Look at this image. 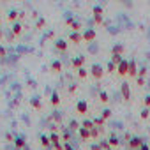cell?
Listing matches in <instances>:
<instances>
[{
  "instance_id": "obj_3",
  "label": "cell",
  "mask_w": 150,
  "mask_h": 150,
  "mask_svg": "<svg viewBox=\"0 0 150 150\" xmlns=\"http://www.w3.org/2000/svg\"><path fill=\"white\" fill-rule=\"evenodd\" d=\"M92 14H94V21L97 25H101L103 23V7L101 6H94L92 7Z\"/></svg>"
},
{
  "instance_id": "obj_35",
  "label": "cell",
  "mask_w": 150,
  "mask_h": 150,
  "mask_svg": "<svg viewBox=\"0 0 150 150\" xmlns=\"http://www.w3.org/2000/svg\"><path fill=\"white\" fill-rule=\"evenodd\" d=\"M99 146H101L103 150H108V148H111V146H110V143H108V139H106V141H101V143H99Z\"/></svg>"
},
{
  "instance_id": "obj_39",
  "label": "cell",
  "mask_w": 150,
  "mask_h": 150,
  "mask_svg": "<svg viewBox=\"0 0 150 150\" xmlns=\"http://www.w3.org/2000/svg\"><path fill=\"white\" fill-rule=\"evenodd\" d=\"M138 76H139V78H145V76H146V69H141V71L138 72Z\"/></svg>"
},
{
  "instance_id": "obj_18",
  "label": "cell",
  "mask_w": 150,
  "mask_h": 150,
  "mask_svg": "<svg viewBox=\"0 0 150 150\" xmlns=\"http://www.w3.org/2000/svg\"><path fill=\"white\" fill-rule=\"evenodd\" d=\"M81 127H83V129H88V131H92L96 125H94V120H88V118H85V120L81 122Z\"/></svg>"
},
{
  "instance_id": "obj_22",
  "label": "cell",
  "mask_w": 150,
  "mask_h": 150,
  "mask_svg": "<svg viewBox=\"0 0 150 150\" xmlns=\"http://www.w3.org/2000/svg\"><path fill=\"white\" fill-rule=\"evenodd\" d=\"M99 101L106 104V103L110 101V96H108V92H104V90H101V92H99Z\"/></svg>"
},
{
  "instance_id": "obj_43",
  "label": "cell",
  "mask_w": 150,
  "mask_h": 150,
  "mask_svg": "<svg viewBox=\"0 0 150 150\" xmlns=\"http://www.w3.org/2000/svg\"><path fill=\"white\" fill-rule=\"evenodd\" d=\"M76 88H78V87H76V85H72V87H71V88H69V94H72V92H74V90H76Z\"/></svg>"
},
{
  "instance_id": "obj_12",
  "label": "cell",
  "mask_w": 150,
  "mask_h": 150,
  "mask_svg": "<svg viewBox=\"0 0 150 150\" xmlns=\"http://www.w3.org/2000/svg\"><path fill=\"white\" fill-rule=\"evenodd\" d=\"M67 41H64V39H58V41H55V48L58 50V51H65L67 50Z\"/></svg>"
},
{
  "instance_id": "obj_8",
  "label": "cell",
  "mask_w": 150,
  "mask_h": 150,
  "mask_svg": "<svg viewBox=\"0 0 150 150\" xmlns=\"http://www.w3.org/2000/svg\"><path fill=\"white\" fill-rule=\"evenodd\" d=\"M83 64H85V57H83V55H80V57H76V58H72V62H71V65H72L74 69H81Z\"/></svg>"
},
{
  "instance_id": "obj_17",
  "label": "cell",
  "mask_w": 150,
  "mask_h": 150,
  "mask_svg": "<svg viewBox=\"0 0 150 150\" xmlns=\"http://www.w3.org/2000/svg\"><path fill=\"white\" fill-rule=\"evenodd\" d=\"M51 71L53 72H60L62 71V62L60 60H53L51 62Z\"/></svg>"
},
{
  "instance_id": "obj_15",
  "label": "cell",
  "mask_w": 150,
  "mask_h": 150,
  "mask_svg": "<svg viewBox=\"0 0 150 150\" xmlns=\"http://www.w3.org/2000/svg\"><path fill=\"white\" fill-rule=\"evenodd\" d=\"M50 103L53 104V106H58L60 104V96H58V92L55 90V92H51V99H50Z\"/></svg>"
},
{
  "instance_id": "obj_25",
  "label": "cell",
  "mask_w": 150,
  "mask_h": 150,
  "mask_svg": "<svg viewBox=\"0 0 150 150\" xmlns=\"http://www.w3.org/2000/svg\"><path fill=\"white\" fill-rule=\"evenodd\" d=\"M7 18H9V21H16V20H18V18H20V13H18V11H14V9H13V11H11V13H9V14H7Z\"/></svg>"
},
{
  "instance_id": "obj_28",
  "label": "cell",
  "mask_w": 150,
  "mask_h": 150,
  "mask_svg": "<svg viewBox=\"0 0 150 150\" xmlns=\"http://www.w3.org/2000/svg\"><path fill=\"white\" fill-rule=\"evenodd\" d=\"M139 117H141V120H146V118L150 117V108H145V110L139 113Z\"/></svg>"
},
{
  "instance_id": "obj_2",
  "label": "cell",
  "mask_w": 150,
  "mask_h": 150,
  "mask_svg": "<svg viewBox=\"0 0 150 150\" xmlns=\"http://www.w3.org/2000/svg\"><path fill=\"white\" fill-rule=\"evenodd\" d=\"M90 74H92V78H94V80H101V78L104 76V71H103V67H101L99 64H92V67H90Z\"/></svg>"
},
{
  "instance_id": "obj_10",
  "label": "cell",
  "mask_w": 150,
  "mask_h": 150,
  "mask_svg": "<svg viewBox=\"0 0 150 150\" xmlns=\"http://www.w3.org/2000/svg\"><path fill=\"white\" fill-rule=\"evenodd\" d=\"M11 32H13V35H14V37H18V35L23 32V25H21V23H18V21H16V23H13Z\"/></svg>"
},
{
  "instance_id": "obj_9",
  "label": "cell",
  "mask_w": 150,
  "mask_h": 150,
  "mask_svg": "<svg viewBox=\"0 0 150 150\" xmlns=\"http://www.w3.org/2000/svg\"><path fill=\"white\" fill-rule=\"evenodd\" d=\"M69 41L74 42V44H80V42L83 41V35H81L80 32H71V34H69Z\"/></svg>"
},
{
  "instance_id": "obj_4",
  "label": "cell",
  "mask_w": 150,
  "mask_h": 150,
  "mask_svg": "<svg viewBox=\"0 0 150 150\" xmlns=\"http://www.w3.org/2000/svg\"><path fill=\"white\" fill-rule=\"evenodd\" d=\"M76 113H80V115H87L88 113V103L85 99H80L76 103Z\"/></svg>"
},
{
  "instance_id": "obj_6",
  "label": "cell",
  "mask_w": 150,
  "mask_h": 150,
  "mask_svg": "<svg viewBox=\"0 0 150 150\" xmlns=\"http://www.w3.org/2000/svg\"><path fill=\"white\" fill-rule=\"evenodd\" d=\"M141 145H143V139H141L139 136H132V138L129 139V146H131L132 150H139Z\"/></svg>"
},
{
  "instance_id": "obj_21",
  "label": "cell",
  "mask_w": 150,
  "mask_h": 150,
  "mask_svg": "<svg viewBox=\"0 0 150 150\" xmlns=\"http://www.w3.org/2000/svg\"><path fill=\"white\" fill-rule=\"evenodd\" d=\"M80 129H81V125L76 120H71L69 122V131H80Z\"/></svg>"
},
{
  "instance_id": "obj_20",
  "label": "cell",
  "mask_w": 150,
  "mask_h": 150,
  "mask_svg": "<svg viewBox=\"0 0 150 150\" xmlns=\"http://www.w3.org/2000/svg\"><path fill=\"white\" fill-rule=\"evenodd\" d=\"M108 143H110V146L113 148V146H118V145H120V139H118L117 136H110V138H108Z\"/></svg>"
},
{
  "instance_id": "obj_33",
  "label": "cell",
  "mask_w": 150,
  "mask_h": 150,
  "mask_svg": "<svg viewBox=\"0 0 150 150\" xmlns=\"http://www.w3.org/2000/svg\"><path fill=\"white\" fill-rule=\"evenodd\" d=\"M44 25H46V20H44V18H39V20H37V23H35V27H37V28H42Z\"/></svg>"
},
{
  "instance_id": "obj_32",
  "label": "cell",
  "mask_w": 150,
  "mask_h": 150,
  "mask_svg": "<svg viewBox=\"0 0 150 150\" xmlns=\"http://www.w3.org/2000/svg\"><path fill=\"white\" fill-rule=\"evenodd\" d=\"M101 131H103V129H97V127H94V129L90 131V138H97V136L101 134Z\"/></svg>"
},
{
  "instance_id": "obj_27",
  "label": "cell",
  "mask_w": 150,
  "mask_h": 150,
  "mask_svg": "<svg viewBox=\"0 0 150 150\" xmlns=\"http://www.w3.org/2000/svg\"><path fill=\"white\" fill-rule=\"evenodd\" d=\"M78 76H80L81 80H85V78L88 76V71H87L85 67H81V69H78Z\"/></svg>"
},
{
  "instance_id": "obj_14",
  "label": "cell",
  "mask_w": 150,
  "mask_h": 150,
  "mask_svg": "<svg viewBox=\"0 0 150 150\" xmlns=\"http://www.w3.org/2000/svg\"><path fill=\"white\" fill-rule=\"evenodd\" d=\"M14 146H16L18 150H23V148L27 146V143H25V139L20 136V138H14Z\"/></svg>"
},
{
  "instance_id": "obj_47",
  "label": "cell",
  "mask_w": 150,
  "mask_h": 150,
  "mask_svg": "<svg viewBox=\"0 0 150 150\" xmlns=\"http://www.w3.org/2000/svg\"><path fill=\"white\" fill-rule=\"evenodd\" d=\"M108 150H113V148H108Z\"/></svg>"
},
{
  "instance_id": "obj_36",
  "label": "cell",
  "mask_w": 150,
  "mask_h": 150,
  "mask_svg": "<svg viewBox=\"0 0 150 150\" xmlns=\"http://www.w3.org/2000/svg\"><path fill=\"white\" fill-rule=\"evenodd\" d=\"M136 83H138V87H145V78L136 76Z\"/></svg>"
},
{
  "instance_id": "obj_44",
  "label": "cell",
  "mask_w": 150,
  "mask_h": 150,
  "mask_svg": "<svg viewBox=\"0 0 150 150\" xmlns=\"http://www.w3.org/2000/svg\"><path fill=\"white\" fill-rule=\"evenodd\" d=\"M90 150H103V148H101V146H99V145H94V146H92V148H90Z\"/></svg>"
},
{
  "instance_id": "obj_5",
  "label": "cell",
  "mask_w": 150,
  "mask_h": 150,
  "mask_svg": "<svg viewBox=\"0 0 150 150\" xmlns=\"http://www.w3.org/2000/svg\"><path fill=\"white\" fill-rule=\"evenodd\" d=\"M83 41H87V42H92V41H96V37H97V32L94 30V28H87L83 34Z\"/></svg>"
},
{
  "instance_id": "obj_13",
  "label": "cell",
  "mask_w": 150,
  "mask_h": 150,
  "mask_svg": "<svg viewBox=\"0 0 150 150\" xmlns=\"http://www.w3.org/2000/svg\"><path fill=\"white\" fill-rule=\"evenodd\" d=\"M124 51H125V46H124V44H115V46H113V50H111V53H113V55H120V57L124 55Z\"/></svg>"
},
{
  "instance_id": "obj_46",
  "label": "cell",
  "mask_w": 150,
  "mask_h": 150,
  "mask_svg": "<svg viewBox=\"0 0 150 150\" xmlns=\"http://www.w3.org/2000/svg\"><path fill=\"white\" fill-rule=\"evenodd\" d=\"M0 23H2V18H0Z\"/></svg>"
},
{
  "instance_id": "obj_34",
  "label": "cell",
  "mask_w": 150,
  "mask_h": 150,
  "mask_svg": "<svg viewBox=\"0 0 150 150\" xmlns=\"http://www.w3.org/2000/svg\"><path fill=\"white\" fill-rule=\"evenodd\" d=\"M101 117H103V118H104V120H108V118H110V117H111V110H104V111H103V115H101Z\"/></svg>"
},
{
  "instance_id": "obj_37",
  "label": "cell",
  "mask_w": 150,
  "mask_h": 150,
  "mask_svg": "<svg viewBox=\"0 0 150 150\" xmlns=\"http://www.w3.org/2000/svg\"><path fill=\"white\" fill-rule=\"evenodd\" d=\"M6 55H7V50H6L4 46H0V58H4Z\"/></svg>"
},
{
  "instance_id": "obj_42",
  "label": "cell",
  "mask_w": 150,
  "mask_h": 150,
  "mask_svg": "<svg viewBox=\"0 0 150 150\" xmlns=\"http://www.w3.org/2000/svg\"><path fill=\"white\" fill-rule=\"evenodd\" d=\"M139 150H150V146H148V145H145V143H143V145H141V148H139Z\"/></svg>"
},
{
  "instance_id": "obj_31",
  "label": "cell",
  "mask_w": 150,
  "mask_h": 150,
  "mask_svg": "<svg viewBox=\"0 0 150 150\" xmlns=\"http://www.w3.org/2000/svg\"><path fill=\"white\" fill-rule=\"evenodd\" d=\"M106 69H108L106 72H115V71H117V65H115V64H113V62L110 60V62H108V67H106Z\"/></svg>"
},
{
  "instance_id": "obj_41",
  "label": "cell",
  "mask_w": 150,
  "mask_h": 150,
  "mask_svg": "<svg viewBox=\"0 0 150 150\" xmlns=\"http://www.w3.org/2000/svg\"><path fill=\"white\" fill-rule=\"evenodd\" d=\"M64 150H76V148H72L69 143H65V145H64Z\"/></svg>"
},
{
  "instance_id": "obj_11",
  "label": "cell",
  "mask_w": 150,
  "mask_h": 150,
  "mask_svg": "<svg viewBox=\"0 0 150 150\" xmlns=\"http://www.w3.org/2000/svg\"><path fill=\"white\" fill-rule=\"evenodd\" d=\"M129 76H132V78L138 76V67H136L134 60H129Z\"/></svg>"
},
{
  "instance_id": "obj_24",
  "label": "cell",
  "mask_w": 150,
  "mask_h": 150,
  "mask_svg": "<svg viewBox=\"0 0 150 150\" xmlns=\"http://www.w3.org/2000/svg\"><path fill=\"white\" fill-rule=\"evenodd\" d=\"M78 132H80V138H81V139H88V138H90V131H88V129H83V127H81Z\"/></svg>"
},
{
  "instance_id": "obj_26",
  "label": "cell",
  "mask_w": 150,
  "mask_h": 150,
  "mask_svg": "<svg viewBox=\"0 0 150 150\" xmlns=\"http://www.w3.org/2000/svg\"><path fill=\"white\" fill-rule=\"evenodd\" d=\"M71 28H72V32H80V30H81V23L74 20V21L71 23Z\"/></svg>"
},
{
  "instance_id": "obj_1",
  "label": "cell",
  "mask_w": 150,
  "mask_h": 150,
  "mask_svg": "<svg viewBox=\"0 0 150 150\" xmlns=\"http://www.w3.org/2000/svg\"><path fill=\"white\" fill-rule=\"evenodd\" d=\"M117 74H118L120 78L127 76V74H129V60H125V58H124V60L117 65Z\"/></svg>"
},
{
  "instance_id": "obj_30",
  "label": "cell",
  "mask_w": 150,
  "mask_h": 150,
  "mask_svg": "<svg viewBox=\"0 0 150 150\" xmlns=\"http://www.w3.org/2000/svg\"><path fill=\"white\" fill-rule=\"evenodd\" d=\"M69 138H71V132H69V129H64V132H62V139H64L65 143H69Z\"/></svg>"
},
{
  "instance_id": "obj_16",
  "label": "cell",
  "mask_w": 150,
  "mask_h": 150,
  "mask_svg": "<svg viewBox=\"0 0 150 150\" xmlns=\"http://www.w3.org/2000/svg\"><path fill=\"white\" fill-rule=\"evenodd\" d=\"M30 104H32L34 110H41V108H42V103H41L39 97H32V99H30Z\"/></svg>"
},
{
  "instance_id": "obj_29",
  "label": "cell",
  "mask_w": 150,
  "mask_h": 150,
  "mask_svg": "<svg viewBox=\"0 0 150 150\" xmlns=\"http://www.w3.org/2000/svg\"><path fill=\"white\" fill-rule=\"evenodd\" d=\"M122 60H124V58H122L120 55H111V62H113L115 65H118V64H120Z\"/></svg>"
},
{
  "instance_id": "obj_19",
  "label": "cell",
  "mask_w": 150,
  "mask_h": 150,
  "mask_svg": "<svg viewBox=\"0 0 150 150\" xmlns=\"http://www.w3.org/2000/svg\"><path fill=\"white\" fill-rule=\"evenodd\" d=\"M41 145H42L44 148H50V146H51V141H50V136H44V134H42V136H41Z\"/></svg>"
},
{
  "instance_id": "obj_38",
  "label": "cell",
  "mask_w": 150,
  "mask_h": 150,
  "mask_svg": "<svg viewBox=\"0 0 150 150\" xmlns=\"http://www.w3.org/2000/svg\"><path fill=\"white\" fill-rule=\"evenodd\" d=\"M143 104H145L146 108H150V94H148V96H146V97L143 99Z\"/></svg>"
},
{
  "instance_id": "obj_45",
  "label": "cell",
  "mask_w": 150,
  "mask_h": 150,
  "mask_svg": "<svg viewBox=\"0 0 150 150\" xmlns=\"http://www.w3.org/2000/svg\"><path fill=\"white\" fill-rule=\"evenodd\" d=\"M0 39H2V30H0Z\"/></svg>"
},
{
  "instance_id": "obj_23",
  "label": "cell",
  "mask_w": 150,
  "mask_h": 150,
  "mask_svg": "<svg viewBox=\"0 0 150 150\" xmlns=\"http://www.w3.org/2000/svg\"><path fill=\"white\" fill-rule=\"evenodd\" d=\"M104 122H106V120H104L103 117H96V118H94V125H96V127H99V129H103Z\"/></svg>"
},
{
  "instance_id": "obj_40",
  "label": "cell",
  "mask_w": 150,
  "mask_h": 150,
  "mask_svg": "<svg viewBox=\"0 0 150 150\" xmlns=\"http://www.w3.org/2000/svg\"><path fill=\"white\" fill-rule=\"evenodd\" d=\"M6 139H7V141H14V138H13V134H11V132H7V134H6Z\"/></svg>"
},
{
  "instance_id": "obj_7",
  "label": "cell",
  "mask_w": 150,
  "mask_h": 150,
  "mask_svg": "<svg viewBox=\"0 0 150 150\" xmlns=\"http://www.w3.org/2000/svg\"><path fill=\"white\" fill-rule=\"evenodd\" d=\"M120 92H122V97L125 99V101H131V88H129V83H122L120 85Z\"/></svg>"
}]
</instances>
